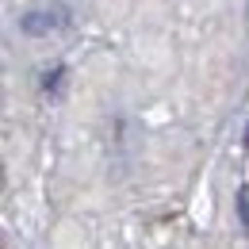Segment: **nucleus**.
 <instances>
[{
    "label": "nucleus",
    "instance_id": "f257e3e1",
    "mask_svg": "<svg viewBox=\"0 0 249 249\" xmlns=\"http://www.w3.org/2000/svg\"><path fill=\"white\" fill-rule=\"evenodd\" d=\"M62 23H65L62 8H54V12H31V16H23V31H27V35H46V31H54V27H62Z\"/></svg>",
    "mask_w": 249,
    "mask_h": 249
},
{
    "label": "nucleus",
    "instance_id": "f03ea898",
    "mask_svg": "<svg viewBox=\"0 0 249 249\" xmlns=\"http://www.w3.org/2000/svg\"><path fill=\"white\" fill-rule=\"evenodd\" d=\"M238 211H242V226L249 230V184L238 192Z\"/></svg>",
    "mask_w": 249,
    "mask_h": 249
},
{
    "label": "nucleus",
    "instance_id": "7ed1b4c3",
    "mask_svg": "<svg viewBox=\"0 0 249 249\" xmlns=\"http://www.w3.org/2000/svg\"><path fill=\"white\" fill-rule=\"evenodd\" d=\"M246 146H249V123H246Z\"/></svg>",
    "mask_w": 249,
    "mask_h": 249
}]
</instances>
